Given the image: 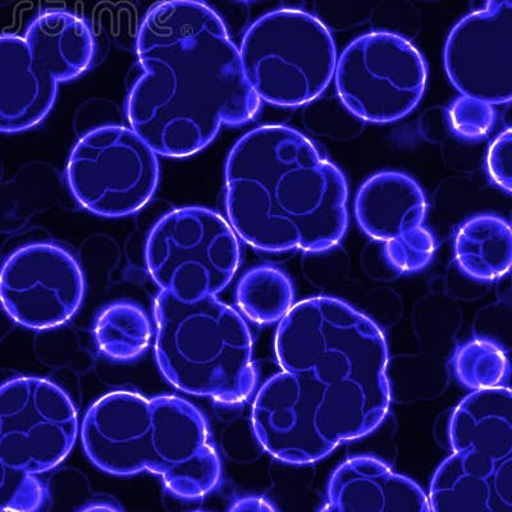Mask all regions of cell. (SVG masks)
<instances>
[{
  "mask_svg": "<svg viewBox=\"0 0 512 512\" xmlns=\"http://www.w3.org/2000/svg\"><path fill=\"white\" fill-rule=\"evenodd\" d=\"M136 57L141 73L128 93L126 118L160 157L198 154L223 126H244L260 112L239 47L200 0H164L150 9L137 32Z\"/></svg>",
  "mask_w": 512,
  "mask_h": 512,
  "instance_id": "obj_1",
  "label": "cell"
},
{
  "mask_svg": "<svg viewBox=\"0 0 512 512\" xmlns=\"http://www.w3.org/2000/svg\"><path fill=\"white\" fill-rule=\"evenodd\" d=\"M344 173L290 126L265 125L241 136L224 167L227 221L263 253H324L349 226Z\"/></svg>",
  "mask_w": 512,
  "mask_h": 512,
  "instance_id": "obj_2",
  "label": "cell"
},
{
  "mask_svg": "<svg viewBox=\"0 0 512 512\" xmlns=\"http://www.w3.org/2000/svg\"><path fill=\"white\" fill-rule=\"evenodd\" d=\"M274 350L313 401L319 431L333 446L368 436L386 419V338L345 301L314 296L294 304L278 322Z\"/></svg>",
  "mask_w": 512,
  "mask_h": 512,
  "instance_id": "obj_3",
  "label": "cell"
},
{
  "mask_svg": "<svg viewBox=\"0 0 512 512\" xmlns=\"http://www.w3.org/2000/svg\"><path fill=\"white\" fill-rule=\"evenodd\" d=\"M81 441L96 468L117 477L159 475L184 500H199L221 482V461L207 422L180 397L108 393L85 414Z\"/></svg>",
  "mask_w": 512,
  "mask_h": 512,
  "instance_id": "obj_4",
  "label": "cell"
},
{
  "mask_svg": "<svg viewBox=\"0 0 512 512\" xmlns=\"http://www.w3.org/2000/svg\"><path fill=\"white\" fill-rule=\"evenodd\" d=\"M154 350L177 390L224 405L248 401L256 387L253 336L240 312L217 296L182 301L159 291Z\"/></svg>",
  "mask_w": 512,
  "mask_h": 512,
  "instance_id": "obj_5",
  "label": "cell"
},
{
  "mask_svg": "<svg viewBox=\"0 0 512 512\" xmlns=\"http://www.w3.org/2000/svg\"><path fill=\"white\" fill-rule=\"evenodd\" d=\"M452 454L434 473L436 512H512V395L509 387L472 391L451 415Z\"/></svg>",
  "mask_w": 512,
  "mask_h": 512,
  "instance_id": "obj_6",
  "label": "cell"
},
{
  "mask_svg": "<svg viewBox=\"0 0 512 512\" xmlns=\"http://www.w3.org/2000/svg\"><path fill=\"white\" fill-rule=\"evenodd\" d=\"M239 50L250 89L274 107L313 103L335 77L338 57L331 31L300 9L265 13L245 32Z\"/></svg>",
  "mask_w": 512,
  "mask_h": 512,
  "instance_id": "obj_7",
  "label": "cell"
},
{
  "mask_svg": "<svg viewBox=\"0 0 512 512\" xmlns=\"http://www.w3.org/2000/svg\"><path fill=\"white\" fill-rule=\"evenodd\" d=\"M145 263L159 290L178 300L217 296L240 267V239L214 210L178 208L154 224L146 240Z\"/></svg>",
  "mask_w": 512,
  "mask_h": 512,
  "instance_id": "obj_8",
  "label": "cell"
},
{
  "mask_svg": "<svg viewBox=\"0 0 512 512\" xmlns=\"http://www.w3.org/2000/svg\"><path fill=\"white\" fill-rule=\"evenodd\" d=\"M159 155L130 126L109 125L81 135L67 160L72 198L103 218L132 216L159 185Z\"/></svg>",
  "mask_w": 512,
  "mask_h": 512,
  "instance_id": "obj_9",
  "label": "cell"
},
{
  "mask_svg": "<svg viewBox=\"0 0 512 512\" xmlns=\"http://www.w3.org/2000/svg\"><path fill=\"white\" fill-rule=\"evenodd\" d=\"M333 80L352 116L383 125L404 120L422 102L428 68L423 54L404 36L370 32L342 50Z\"/></svg>",
  "mask_w": 512,
  "mask_h": 512,
  "instance_id": "obj_10",
  "label": "cell"
},
{
  "mask_svg": "<svg viewBox=\"0 0 512 512\" xmlns=\"http://www.w3.org/2000/svg\"><path fill=\"white\" fill-rule=\"evenodd\" d=\"M79 436L71 397L48 379L22 377L0 386V459L38 475L57 468Z\"/></svg>",
  "mask_w": 512,
  "mask_h": 512,
  "instance_id": "obj_11",
  "label": "cell"
},
{
  "mask_svg": "<svg viewBox=\"0 0 512 512\" xmlns=\"http://www.w3.org/2000/svg\"><path fill=\"white\" fill-rule=\"evenodd\" d=\"M85 296L84 274L61 246L35 242L0 268V304L20 326L44 331L68 322Z\"/></svg>",
  "mask_w": 512,
  "mask_h": 512,
  "instance_id": "obj_12",
  "label": "cell"
},
{
  "mask_svg": "<svg viewBox=\"0 0 512 512\" xmlns=\"http://www.w3.org/2000/svg\"><path fill=\"white\" fill-rule=\"evenodd\" d=\"M427 209L422 186L399 171L370 176L354 201L360 230L381 242L388 263L400 273L422 271L436 254V240L425 227Z\"/></svg>",
  "mask_w": 512,
  "mask_h": 512,
  "instance_id": "obj_13",
  "label": "cell"
},
{
  "mask_svg": "<svg viewBox=\"0 0 512 512\" xmlns=\"http://www.w3.org/2000/svg\"><path fill=\"white\" fill-rule=\"evenodd\" d=\"M443 62L461 95L491 105L512 98V0H486L447 36Z\"/></svg>",
  "mask_w": 512,
  "mask_h": 512,
  "instance_id": "obj_14",
  "label": "cell"
},
{
  "mask_svg": "<svg viewBox=\"0 0 512 512\" xmlns=\"http://www.w3.org/2000/svg\"><path fill=\"white\" fill-rule=\"evenodd\" d=\"M256 440L274 459L286 464L317 463L336 446L322 436L317 409L292 373L282 370L256 393L251 408Z\"/></svg>",
  "mask_w": 512,
  "mask_h": 512,
  "instance_id": "obj_15",
  "label": "cell"
},
{
  "mask_svg": "<svg viewBox=\"0 0 512 512\" xmlns=\"http://www.w3.org/2000/svg\"><path fill=\"white\" fill-rule=\"evenodd\" d=\"M324 511L431 512L428 495L378 457H350L329 478Z\"/></svg>",
  "mask_w": 512,
  "mask_h": 512,
  "instance_id": "obj_16",
  "label": "cell"
},
{
  "mask_svg": "<svg viewBox=\"0 0 512 512\" xmlns=\"http://www.w3.org/2000/svg\"><path fill=\"white\" fill-rule=\"evenodd\" d=\"M58 85L41 72L25 36L0 35V132L38 126L56 103Z\"/></svg>",
  "mask_w": 512,
  "mask_h": 512,
  "instance_id": "obj_17",
  "label": "cell"
},
{
  "mask_svg": "<svg viewBox=\"0 0 512 512\" xmlns=\"http://www.w3.org/2000/svg\"><path fill=\"white\" fill-rule=\"evenodd\" d=\"M24 36L41 72L57 84L84 75L94 62L93 32L75 13L57 9L41 13Z\"/></svg>",
  "mask_w": 512,
  "mask_h": 512,
  "instance_id": "obj_18",
  "label": "cell"
},
{
  "mask_svg": "<svg viewBox=\"0 0 512 512\" xmlns=\"http://www.w3.org/2000/svg\"><path fill=\"white\" fill-rule=\"evenodd\" d=\"M454 253L466 276L483 282L500 280L512 263L510 223L495 214L469 218L456 232Z\"/></svg>",
  "mask_w": 512,
  "mask_h": 512,
  "instance_id": "obj_19",
  "label": "cell"
},
{
  "mask_svg": "<svg viewBox=\"0 0 512 512\" xmlns=\"http://www.w3.org/2000/svg\"><path fill=\"white\" fill-rule=\"evenodd\" d=\"M153 337L148 314L139 305L114 303L95 320L94 338L98 350L108 359L130 361L143 355Z\"/></svg>",
  "mask_w": 512,
  "mask_h": 512,
  "instance_id": "obj_20",
  "label": "cell"
},
{
  "mask_svg": "<svg viewBox=\"0 0 512 512\" xmlns=\"http://www.w3.org/2000/svg\"><path fill=\"white\" fill-rule=\"evenodd\" d=\"M236 304L242 317L255 324L278 323L295 304L294 285L281 269L260 265L237 283Z\"/></svg>",
  "mask_w": 512,
  "mask_h": 512,
  "instance_id": "obj_21",
  "label": "cell"
},
{
  "mask_svg": "<svg viewBox=\"0 0 512 512\" xmlns=\"http://www.w3.org/2000/svg\"><path fill=\"white\" fill-rule=\"evenodd\" d=\"M509 360L500 345L483 338L466 342L456 351L455 376L472 391L504 386L509 376Z\"/></svg>",
  "mask_w": 512,
  "mask_h": 512,
  "instance_id": "obj_22",
  "label": "cell"
},
{
  "mask_svg": "<svg viewBox=\"0 0 512 512\" xmlns=\"http://www.w3.org/2000/svg\"><path fill=\"white\" fill-rule=\"evenodd\" d=\"M47 501V492L36 475L9 468L0 459V512L38 511Z\"/></svg>",
  "mask_w": 512,
  "mask_h": 512,
  "instance_id": "obj_23",
  "label": "cell"
},
{
  "mask_svg": "<svg viewBox=\"0 0 512 512\" xmlns=\"http://www.w3.org/2000/svg\"><path fill=\"white\" fill-rule=\"evenodd\" d=\"M451 131L465 141L482 140L495 126V105L461 95L447 108Z\"/></svg>",
  "mask_w": 512,
  "mask_h": 512,
  "instance_id": "obj_24",
  "label": "cell"
},
{
  "mask_svg": "<svg viewBox=\"0 0 512 512\" xmlns=\"http://www.w3.org/2000/svg\"><path fill=\"white\" fill-rule=\"evenodd\" d=\"M486 169L489 180L498 189L511 194L512 190V132L506 128L489 145Z\"/></svg>",
  "mask_w": 512,
  "mask_h": 512,
  "instance_id": "obj_25",
  "label": "cell"
},
{
  "mask_svg": "<svg viewBox=\"0 0 512 512\" xmlns=\"http://www.w3.org/2000/svg\"><path fill=\"white\" fill-rule=\"evenodd\" d=\"M382 0H318L319 11L331 17L332 20H358L367 17L370 9ZM433 2V0H423Z\"/></svg>",
  "mask_w": 512,
  "mask_h": 512,
  "instance_id": "obj_26",
  "label": "cell"
},
{
  "mask_svg": "<svg viewBox=\"0 0 512 512\" xmlns=\"http://www.w3.org/2000/svg\"><path fill=\"white\" fill-rule=\"evenodd\" d=\"M117 107L111 102H103V100H93L85 104L84 108H81L79 117L76 118L77 123L84 122L89 118V125L86 126V132L95 130V128L117 125L111 120H116Z\"/></svg>",
  "mask_w": 512,
  "mask_h": 512,
  "instance_id": "obj_27",
  "label": "cell"
},
{
  "mask_svg": "<svg viewBox=\"0 0 512 512\" xmlns=\"http://www.w3.org/2000/svg\"><path fill=\"white\" fill-rule=\"evenodd\" d=\"M231 511H277L278 507L273 505L271 501L265 500L262 497H244L233 502L230 507Z\"/></svg>",
  "mask_w": 512,
  "mask_h": 512,
  "instance_id": "obj_28",
  "label": "cell"
},
{
  "mask_svg": "<svg viewBox=\"0 0 512 512\" xmlns=\"http://www.w3.org/2000/svg\"><path fill=\"white\" fill-rule=\"evenodd\" d=\"M244 2H254V0H244Z\"/></svg>",
  "mask_w": 512,
  "mask_h": 512,
  "instance_id": "obj_29",
  "label": "cell"
}]
</instances>
